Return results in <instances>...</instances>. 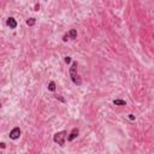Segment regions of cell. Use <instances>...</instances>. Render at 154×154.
<instances>
[{
  "label": "cell",
  "instance_id": "30bf717a",
  "mask_svg": "<svg viewBox=\"0 0 154 154\" xmlns=\"http://www.w3.org/2000/svg\"><path fill=\"white\" fill-rule=\"evenodd\" d=\"M55 99H57V100H59V101H61L63 104H65V99L61 98V95H55Z\"/></svg>",
  "mask_w": 154,
  "mask_h": 154
},
{
  "label": "cell",
  "instance_id": "9a60e30c",
  "mask_svg": "<svg viewBox=\"0 0 154 154\" xmlns=\"http://www.w3.org/2000/svg\"><path fill=\"white\" fill-rule=\"evenodd\" d=\"M1 106H3V105H1V102H0V108H1Z\"/></svg>",
  "mask_w": 154,
  "mask_h": 154
},
{
  "label": "cell",
  "instance_id": "5bb4252c",
  "mask_svg": "<svg viewBox=\"0 0 154 154\" xmlns=\"http://www.w3.org/2000/svg\"><path fill=\"white\" fill-rule=\"evenodd\" d=\"M0 148H6V144L4 142H1V143H0Z\"/></svg>",
  "mask_w": 154,
  "mask_h": 154
},
{
  "label": "cell",
  "instance_id": "7a4b0ae2",
  "mask_svg": "<svg viewBox=\"0 0 154 154\" xmlns=\"http://www.w3.org/2000/svg\"><path fill=\"white\" fill-rule=\"evenodd\" d=\"M66 135L68 133L66 131H59V133H57L54 136H53V141L55 143H58L59 146H64V143H65V140H66Z\"/></svg>",
  "mask_w": 154,
  "mask_h": 154
},
{
  "label": "cell",
  "instance_id": "7c38bea8",
  "mask_svg": "<svg viewBox=\"0 0 154 154\" xmlns=\"http://www.w3.org/2000/svg\"><path fill=\"white\" fill-rule=\"evenodd\" d=\"M34 10H35V11H39V10H40V4H35Z\"/></svg>",
  "mask_w": 154,
  "mask_h": 154
},
{
  "label": "cell",
  "instance_id": "8fae6325",
  "mask_svg": "<svg viewBox=\"0 0 154 154\" xmlns=\"http://www.w3.org/2000/svg\"><path fill=\"white\" fill-rule=\"evenodd\" d=\"M65 63H66V64L71 63V57H65Z\"/></svg>",
  "mask_w": 154,
  "mask_h": 154
},
{
  "label": "cell",
  "instance_id": "3957f363",
  "mask_svg": "<svg viewBox=\"0 0 154 154\" xmlns=\"http://www.w3.org/2000/svg\"><path fill=\"white\" fill-rule=\"evenodd\" d=\"M76 37H77V30H76V29H71V30L69 31V33H66L65 35L63 36V41H64V42H66L69 39L75 40Z\"/></svg>",
  "mask_w": 154,
  "mask_h": 154
},
{
  "label": "cell",
  "instance_id": "5b68a950",
  "mask_svg": "<svg viewBox=\"0 0 154 154\" xmlns=\"http://www.w3.org/2000/svg\"><path fill=\"white\" fill-rule=\"evenodd\" d=\"M78 134H79V130H78L77 128H74V129H72V130H71L70 135L68 136V141H70V142H71V141H74L75 139H77Z\"/></svg>",
  "mask_w": 154,
  "mask_h": 154
},
{
  "label": "cell",
  "instance_id": "8992f818",
  "mask_svg": "<svg viewBox=\"0 0 154 154\" xmlns=\"http://www.w3.org/2000/svg\"><path fill=\"white\" fill-rule=\"evenodd\" d=\"M6 26L9 27L10 29H16L17 28V22H16V19L13 17H9L6 21Z\"/></svg>",
  "mask_w": 154,
  "mask_h": 154
},
{
  "label": "cell",
  "instance_id": "4fadbf2b",
  "mask_svg": "<svg viewBox=\"0 0 154 154\" xmlns=\"http://www.w3.org/2000/svg\"><path fill=\"white\" fill-rule=\"evenodd\" d=\"M129 119H130V120H135V116L134 115H129Z\"/></svg>",
  "mask_w": 154,
  "mask_h": 154
},
{
  "label": "cell",
  "instance_id": "52a82bcc",
  "mask_svg": "<svg viewBox=\"0 0 154 154\" xmlns=\"http://www.w3.org/2000/svg\"><path fill=\"white\" fill-rule=\"evenodd\" d=\"M113 104L116 105V106H125L126 102L124 100H120V99H116V100H113Z\"/></svg>",
  "mask_w": 154,
  "mask_h": 154
},
{
  "label": "cell",
  "instance_id": "9c48e42d",
  "mask_svg": "<svg viewBox=\"0 0 154 154\" xmlns=\"http://www.w3.org/2000/svg\"><path fill=\"white\" fill-rule=\"evenodd\" d=\"M48 90H50V92H54L55 90V83L53 82V81H51V82L48 83Z\"/></svg>",
  "mask_w": 154,
  "mask_h": 154
},
{
  "label": "cell",
  "instance_id": "6da1fadb",
  "mask_svg": "<svg viewBox=\"0 0 154 154\" xmlns=\"http://www.w3.org/2000/svg\"><path fill=\"white\" fill-rule=\"evenodd\" d=\"M70 77H71V81L74 82V84H76V86L82 84V79H81V77L77 74V61L72 63V65L70 68Z\"/></svg>",
  "mask_w": 154,
  "mask_h": 154
},
{
  "label": "cell",
  "instance_id": "ba28073f",
  "mask_svg": "<svg viewBox=\"0 0 154 154\" xmlns=\"http://www.w3.org/2000/svg\"><path fill=\"white\" fill-rule=\"evenodd\" d=\"M35 23H36V19L35 18H29V19H27V26L28 27H34Z\"/></svg>",
  "mask_w": 154,
  "mask_h": 154
},
{
  "label": "cell",
  "instance_id": "277c9868",
  "mask_svg": "<svg viewBox=\"0 0 154 154\" xmlns=\"http://www.w3.org/2000/svg\"><path fill=\"white\" fill-rule=\"evenodd\" d=\"M19 136H21V129H19L18 126L13 128L12 130L10 131V139H11V140H18Z\"/></svg>",
  "mask_w": 154,
  "mask_h": 154
}]
</instances>
